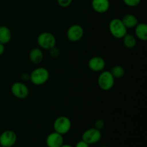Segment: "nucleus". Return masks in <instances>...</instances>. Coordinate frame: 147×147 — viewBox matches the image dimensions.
<instances>
[{
	"instance_id": "obj_1",
	"label": "nucleus",
	"mask_w": 147,
	"mask_h": 147,
	"mask_svg": "<svg viewBox=\"0 0 147 147\" xmlns=\"http://www.w3.org/2000/svg\"><path fill=\"white\" fill-rule=\"evenodd\" d=\"M109 31L113 37L117 39H122L127 34V29L121 20L118 18L111 20L109 23Z\"/></svg>"
},
{
	"instance_id": "obj_2",
	"label": "nucleus",
	"mask_w": 147,
	"mask_h": 147,
	"mask_svg": "<svg viewBox=\"0 0 147 147\" xmlns=\"http://www.w3.org/2000/svg\"><path fill=\"white\" fill-rule=\"evenodd\" d=\"M50 73L45 67H37L30 74V80L35 86H41L48 80Z\"/></svg>"
},
{
	"instance_id": "obj_3",
	"label": "nucleus",
	"mask_w": 147,
	"mask_h": 147,
	"mask_svg": "<svg viewBox=\"0 0 147 147\" xmlns=\"http://www.w3.org/2000/svg\"><path fill=\"white\" fill-rule=\"evenodd\" d=\"M71 126V121L68 117L65 116L57 117L53 123V129L55 131L63 136L70 131Z\"/></svg>"
},
{
	"instance_id": "obj_4",
	"label": "nucleus",
	"mask_w": 147,
	"mask_h": 147,
	"mask_svg": "<svg viewBox=\"0 0 147 147\" xmlns=\"http://www.w3.org/2000/svg\"><path fill=\"white\" fill-rule=\"evenodd\" d=\"M38 45L44 50H50L56 45V38L54 34L48 32L40 33L37 39Z\"/></svg>"
},
{
	"instance_id": "obj_5",
	"label": "nucleus",
	"mask_w": 147,
	"mask_h": 147,
	"mask_svg": "<svg viewBox=\"0 0 147 147\" xmlns=\"http://www.w3.org/2000/svg\"><path fill=\"white\" fill-rule=\"evenodd\" d=\"M115 83V78L110 71L101 72L98 78V85L100 89L107 91L113 87Z\"/></svg>"
},
{
	"instance_id": "obj_6",
	"label": "nucleus",
	"mask_w": 147,
	"mask_h": 147,
	"mask_svg": "<svg viewBox=\"0 0 147 147\" xmlns=\"http://www.w3.org/2000/svg\"><path fill=\"white\" fill-rule=\"evenodd\" d=\"M102 134L100 130L96 128H90L85 131L82 134V140L84 141L89 145L94 144L100 142Z\"/></svg>"
},
{
	"instance_id": "obj_7",
	"label": "nucleus",
	"mask_w": 147,
	"mask_h": 147,
	"mask_svg": "<svg viewBox=\"0 0 147 147\" xmlns=\"http://www.w3.org/2000/svg\"><path fill=\"white\" fill-rule=\"evenodd\" d=\"M17 140V134L11 130H6L0 134V146L2 147H12Z\"/></svg>"
},
{
	"instance_id": "obj_8",
	"label": "nucleus",
	"mask_w": 147,
	"mask_h": 147,
	"mask_svg": "<svg viewBox=\"0 0 147 147\" xmlns=\"http://www.w3.org/2000/svg\"><path fill=\"white\" fill-rule=\"evenodd\" d=\"M11 92L13 96L19 99H24L29 96V88L21 82H15L11 85Z\"/></svg>"
},
{
	"instance_id": "obj_9",
	"label": "nucleus",
	"mask_w": 147,
	"mask_h": 147,
	"mask_svg": "<svg viewBox=\"0 0 147 147\" xmlns=\"http://www.w3.org/2000/svg\"><path fill=\"white\" fill-rule=\"evenodd\" d=\"M67 37L70 42H78L84 35L83 28L79 24H73L67 30Z\"/></svg>"
},
{
	"instance_id": "obj_10",
	"label": "nucleus",
	"mask_w": 147,
	"mask_h": 147,
	"mask_svg": "<svg viewBox=\"0 0 147 147\" xmlns=\"http://www.w3.org/2000/svg\"><path fill=\"white\" fill-rule=\"evenodd\" d=\"M47 147H60L64 144L63 135L54 131L47 135L45 140Z\"/></svg>"
},
{
	"instance_id": "obj_11",
	"label": "nucleus",
	"mask_w": 147,
	"mask_h": 147,
	"mask_svg": "<svg viewBox=\"0 0 147 147\" xmlns=\"http://www.w3.org/2000/svg\"><path fill=\"white\" fill-rule=\"evenodd\" d=\"M88 66L89 69L93 72H101L106 66V62L101 57L95 56L88 60Z\"/></svg>"
},
{
	"instance_id": "obj_12",
	"label": "nucleus",
	"mask_w": 147,
	"mask_h": 147,
	"mask_svg": "<svg viewBox=\"0 0 147 147\" xmlns=\"http://www.w3.org/2000/svg\"><path fill=\"white\" fill-rule=\"evenodd\" d=\"M91 5L96 12L103 14L110 8V1L109 0H92Z\"/></svg>"
},
{
	"instance_id": "obj_13",
	"label": "nucleus",
	"mask_w": 147,
	"mask_h": 147,
	"mask_svg": "<svg viewBox=\"0 0 147 147\" xmlns=\"http://www.w3.org/2000/svg\"><path fill=\"white\" fill-rule=\"evenodd\" d=\"M29 57H30V61L33 64L38 65L42 61L44 55H43V53L41 49L35 47V48H33L30 50Z\"/></svg>"
},
{
	"instance_id": "obj_14",
	"label": "nucleus",
	"mask_w": 147,
	"mask_h": 147,
	"mask_svg": "<svg viewBox=\"0 0 147 147\" xmlns=\"http://www.w3.org/2000/svg\"><path fill=\"white\" fill-rule=\"evenodd\" d=\"M135 34L138 39L142 41L147 40V25L145 23H138L134 27Z\"/></svg>"
},
{
	"instance_id": "obj_15",
	"label": "nucleus",
	"mask_w": 147,
	"mask_h": 147,
	"mask_svg": "<svg viewBox=\"0 0 147 147\" xmlns=\"http://www.w3.org/2000/svg\"><path fill=\"white\" fill-rule=\"evenodd\" d=\"M121 21L127 30L134 28L139 23L138 19L136 18V16L131 14H127L123 16V18L121 19Z\"/></svg>"
},
{
	"instance_id": "obj_16",
	"label": "nucleus",
	"mask_w": 147,
	"mask_h": 147,
	"mask_svg": "<svg viewBox=\"0 0 147 147\" xmlns=\"http://www.w3.org/2000/svg\"><path fill=\"white\" fill-rule=\"evenodd\" d=\"M11 39V30L6 26L0 27V43L3 45L7 44Z\"/></svg>"
},
{
	"instance_id": "obj_17",
	"label": "nucleus",
	"mask_w": 147,
	"mask_h": 147,
	"mask_svg": "<svg viewBox=\"0 0 147 147\" xmlns=\"http://www.w3.org/2000/svg\"><path fill=\"white\" fill-rule=\"evenodd\" d=\"M123 43L126 47L129 49H132L136 46V37L131 34H126L123 37Z\"/></svg>"
},
{
	"instance_id": "obj_18",
	"label": "nucleus",
	"mask_w": 147,
	"mask_h": 147,
	"mask_svg": "<svg viewBox=\"0 0 147 147\" xmlns=\"http://www.w3.org/2000/svg\"><path fill=\"white\" fill-rule=\"evenodd\" d=\"M110 72L114 78H121L125 74L124 68L121 65H119L113 66Z\"/></svg>"
},
{
	"instance_id": "obj_19",
	"label": "nucleus",
	"mask_w": 147,
	"mask_h": 147,
	"mask_svg": "<svg viewBox=\"0 0 147 147\" xmlns=\"http://www.w3.org/2000/svg\"><path fill=\"white\" fill-rule=\"evenodd\" d=\"M123 1L128 7H135L140 4L141 0H123Z\"/></svg>"
},
{
	"instance_id": "obj_20",
	"label": "nucleus",
	"mask_w": 147,
	"mask_h": 147,
	"mask_svg": "<svg viewBox=\"0 0 147 147\" xmlns=\"http://www.w3.org/2000/svg\"><path fill=\"white\" fill-rule=\"evenodd\" d=\"M49 53H50V55L52 57H54V58H56V57H58L60 54V50L57 48V47H52L51 49L49 50Z\"/></svg>"
},
{
	"instance_id": "obj_21",
	"label": "nucleus",
	"mask_w": 147,
	"mask_h": 147,
	"mask_svg": "<svg viewBox=\"0 0 147 147\" xmlns=\"http://www.w3.org/2000/svg\"><path fill=\"white\" fill-rule=\"evenodd\" d=\"M57 1L60 7L65 8V7H68L72 4L73 0H57Z\"/></svg>"
},
{
	"instance_id": "obj_22",
	"label": "nucleus",
	"mask_w": 147,
	"mask_h": 147,
	"mask_svg": "<svg viewBox=\"0 0 147 147\" xmlns=\"http://www.w3.org/2000/svg\"><path fill=\"white\" fill-rule=\"evenodd\" d=\"M103 127H104V121L102 119H98L97 121H96L94 123V128L98 130H101Z\"/></svg>"
},
{
	"instance_id": "obj_23",
	"label": "nucleus",
	"mask_w": 147,
	"mask_h": 147,
	"mask_svg": "<svg viewBox=\"0 0 147 147\" xmlns=\"http://www.w3.org/2000/svg\"><path fill=\"white\" fill-rule=\"evenodd\" d=\"M75 147H90V145L81 139V140L77 142Z\"/></svg>"
},
{
	"instance_id": "obj_24",
	"label": "nucleus",
	"mask_w": 147,
	"mask_h": 147,
	"mask_svg": "<svg viewBox=\"0 0 147 147\" xmlns=\"http://www.w3.org/2000/svg\"><path fill=\"white\" fill-rule=\"evenodd\" d=\"M4 50H5V47H4V45L0 43V56L4 53Z\"/></svg>"
},
{
	"instance_id": "obj_25",
	"label": "nucleus",
	"mask_w": 147,
	"mask_h": 147,
	"mask_svg": "<svg viewBox=\"0 0 147 147\" xmlns=\"http://www.w3.org/2000/svg\"><path fill=\"white\" fill-rule=\"evenodd\" d=\"M60 147H74V146H71V145H70V144H63Z\"/></svg>"
},
{
	"instance_id": "obj_26",
	"label": "nucleus",
	"mask_w": 147,
	"mask_h": 147,
	"mask_svg": "<svg viewBox=\"0 0 147 147\" xmlns=\"http://www.w3.org/2000/svg\"><path fill=\"white\" fill-rule=\"evenodd\" d=\"M100 147H109V146H100Z\"/></svg>"
},
{
	"instance_id": "obj_27",
	"label": "nucleus",
	"mask_w": 147,
	"mask_h": 147,
	"mask_svg": "<svg viewBox=\"0 0 147 147\" xmlns=\"http://www.w3.org/2000/svg\"><path fill=\"white\" fill-rule=\"evenodd\" d=\"M1 147H2V146H1Z\"/></svg>"
}]
</instances>
